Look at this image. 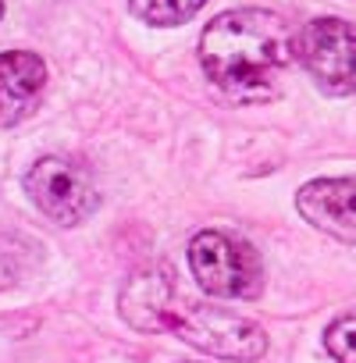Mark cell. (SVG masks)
Listing matches in <instances>:
<instances>
[{
  "label": "cell",
  "instance_id": "obj_8",
  "mask_svg": "<svg viewBox=\"0 0 356 363\" xmlns=\"http://www.w3.org/2000/svg\"><path fill=\"white\" fill-rule=\"evenodd\" d=\"M128 4L135 18L167 29V26H182L193 15H200L207 8V0H128Z\"/></svg>",
  "mask_w": 356,
  "mask_h": 363
},
{
  "label": "cell",
  "instance_id": "obj_10",
  "mask_svg": "<svg viewBox=\"0 0 356 363\" xmlns=\"http://www.w3.org/2000/svg\"><path fill=\"white\" fill-rule=\"evenodd\" d=\"M15 274H18V267H15V257H11V250L0 242V292H4L8 285H15Z\"/></svg>",
  "mask_w": 356,
  "mask_h": 363
},
{
  "label": "cell",
  "instance_id": "obj_3",
  "mask_svg": "<svg viewBox=\"0 0 356 363\" xmlns=\"http://www.w3.org/2000/svg\"><path fill=\"white\" fill-rule=\"evenodd\" d=\"M189 267L207 296L253 299L264 289V267L257 250L228 232H200L189 242Z\"/></svg>",
  "mask_w": 356,
  "mask_h": 363
},
{
  "label": "cell",
  "instance_id": "obj_9",
  "mask_svg": "<svg viewBox=\"0 0 356 363\" xmlns=\"http://www.w3.org/2000/svg\"><path fill=\"white\" fill-rule=\"evenodd\" d=\"M324 349L338 363H356V310L335 317L324 331Z\"/></svg>",
  "mask_w": 356,
  "mask_h": 363
},
{
  "label": "cell",
  "instance_id": "obj_2",
  "mask_svg": "<svg viewBox=\"0 0 356 363\" xmlns=\"http://www.w3.org/2000/svg\"><path fill=\"white\" fill-rule=\"evenodd\" d=\"M292 57L296 50L289 22L264 8L225 11L200 36V61L207 79L239 104L274 100Z\"/></svg>",
  "mask_w": 356,
  "mask_h": 363
},
{
  "label": "cell",
  "instance_id": "obj_6",
  "mask_svg": "<svg viewBox=\"0 0 356 363\" xmlns=\"http://www.w3.org/2000/svg\"><path fill=\"white\" fill-rule=\"evenodd\" d=\"M296 211L317 232L356 246V178H313L296 193Z\"/></svg>",
  "mask_w": 356,
  "mask_h": 363
},
{
  "label": "cell",
  "instance_id": "obj_7",
  "mask_svg": "<svg viewBox=\"0 0 356 363\" xmlns=\"http://www.w3.org/2000/svg\"><path fill=\"white\" fill-rule=\"evenodd\" d=\"M47 89V65L29 50L0 54V128L18 125Z\"/></svg>",
  "mask_w": 356,
  "mask_h": 363
},
{
  "label": "cell",
  "instance_id": "obj_11",
  "mask_svg": "<svg viewBox=\"0 0 356 363\" xmlns=\"http://www.w3.org/2000/svg\"><path fill=\"white\" fill-rule=\"evenodd\" d=\"M0 18H4V0H0Z\"/></svg>",
  "mask_w": 356,
  "mask_h": 363
},
{
  "label": "cell",
  "instance_id": "obj_5",
  "mask_svg": "<svg viewBox=\"0 0 356 363\" xmlns=\"http://www.w3.org/2000/svg\"><path fill=\"white\" fill-rule=\"evenodd\" d=\"M26 193L50 221H57L65 228L82 225L100 203L93 174L79 160H68V157L36 160L26 171Z\"/></svg>",
  "mask_w": 356,
  "mask_h": 363
},
{
  "label": "cell",
  "instance_id": "obj_4",
  "mask_svg": "<svg viewBox=\"0 0 356 363\" xmlns=\"http://www.w3.org/2000/svg\"><path fill=\"white\" fill-rule=\"evenodd\" d=\"M292 50L310 79L331 96L356 93V29L338 18H313L292 36Z\"/></svg>",
  "mask_w": 356,
  "mask_h": 363
},
{
  "label": "cell",
  "instance_id": "obj_1",
  "mask_svg": "<svg viewBox=\"0 0 356 363\" xmlns=\"http://www.w3.org/2000/svg\"><path fill=\"white\" fill-rule=\"evenodd\" d=\"M121 317L139 331H171L182 342L221 356V359H260L267 352V335L257 320L232 310L204 306L178 289L171 267H143L121 289Z\"/></svg>",
  "mask_w": 356,
  "mask_h": 363
}]
</instances>
